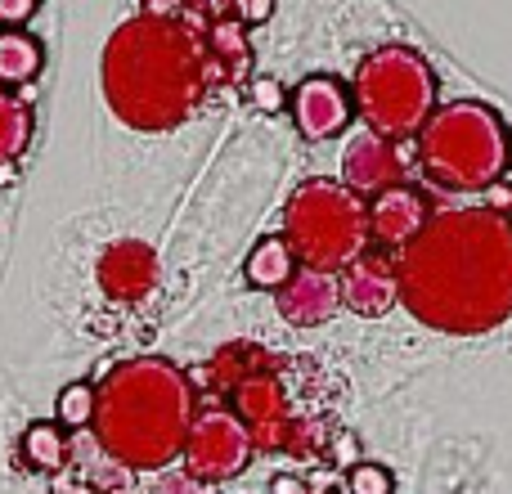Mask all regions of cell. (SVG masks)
<instances>
[{"label": "cell", "instance_id": "9", "mask_svg": "<svg viewBox=\"0 0 512 494\" xmlns=\"http://www.w3.org/2000/svg\"><path fill=\"white\" fill-rule=\"evenodd\" d=\"M292 122H297L301 140L319 144V140H333V135H342L346 126H351V90L342 86L337 77H324V72H315V77H306L297 90H292Z\"/></svg>", "mask_w": 512, "mask_h": 494}, {"label": "cell", "instance_id": "18", "mask_svg": "<svg viewBox=\"0 0 512 494\" xmlns=\"http://www.w3.org/2000/svg\"><path fill=\"white\" fill-rule=\"evenodd\" d=\"M23 450V463L32 472H45V477H59L68 468V432L59 423H32L18 441Z\"/></svg>", "mask_w": 512, "mask_h": 494}, {"label": "cell", "instance_id": "20", "mask_svg": "<svg viewBox=\"0 0 512 494\" xmlns=\"http://www.w3.org/2000/svg\"><path fill=\"white\" fill-rule=\"evenodd\" d=\"M54 423L63 432H86L95 423V382H68L54 400Z\"/></svg>", "mask_w": 512, "mask_h": 494}, {"label": "cell", "instance_id": "13", "mask_svg": "<svg viewBox=\"0 0 512 494\" xmlns=\"http://www.w3.org/2000/svg\"><path fill=\"white\" fill-rule=\"evenodd\" d=\"M274 306H279V315L288 319L292 328H319V324H328V319L337 315V306H342L337 274L306 270V265H297V274H292V279L283 283L279 292H274Z\"/></svg>", "mask_w": 512, "mask_h": 494}, {"label": "cell", "instance_id": "10", "mask_svg": "<svg viewBox=\"0 0 512 494\" xmlns=\"http://www.w3.org/2000/svg\"><path fill=\"white\" fill-rule=\"evenodd\" d=\"M95 279H99V288H104L108 301L135 306V301H144L153 288H158V256H153V247L140 243V239H117V243L104 247V256H99Z\"/></svg>", "mask_w": 512, "mask_h": 494}, {"label": "cell", "instance_id": "21", "mask_svg": "<svg viewBox=\"0 0 512 494\" xmlns=\"http://www.w3.org/2000/svg\"><path fill=\"white\" fill-rule=\"evenodd\" d=\"M346 490L351 494H396V481L382 463H355L346 468Z\"/></svg>", "mask_w": 512, "mask_h": 494}, {"label": "cell", "instance_id": "29", "mask_svg": "<svg viewBox=\"0 0 512 494\" xmlns=\"http://www.w3.org/2000/svg\"><path fill=\"white\" fill-rule=\"evenodd\" d=\"M333 459H337V463H346V468H355V441H351V436L333 441Z\"/></svg>", "mask_w": 512, "mask_h": 494}, {"label": "cell", "instance_id": "3", "mask_svg": "<svg viewBox=\"0 0 512 494\" xmlns=\"http://www.w3.org/2000/svg\"><path fill=\"white\" fill-rule=\"evenodd\" d=\"M194 382L162 355L122 360L95 382V432L99 450L126 472H162L185 454L194 427Z\"/></svg>", "mask_w": 512, "mask_h": 494}, {"label": "cell", "instance_id": "16", "mask_svg": "<svg viewBox=\"0 0 512 494\" xmlns=\"http://www.w3.org/2000/svg\"><path fill=\"white\" fill-rule=\"evenodd\" d=\"M292 274H297V256H292V247L283 243V234L261 239L248 252V261H243V279H248L252 288H261V292H279Z\"/></svg>", "mask_w": 512, "mask_h": 494}, {"label": "cell", "instance_id": "8", "mask_svg": "<svg viewBox=\"0 0 512 494\" xmlns=\"http://www.w3.org/2000/svg\"><path fill=\"white\" fill-rule=\"evenodd\" d=\"M230 414L248 427L252 436V450H265V454H288V441H292V405H288V391H283V378L274 373V360L265 369L248 373L239 387L230 391Z\"/></svg>", "mask_w": 512, "mask_h": 494}, {"label": "cell", "instance_id": "5", "mask_svg": "<svg viewBox=\"0 0 512 494\" xmlns=\"http://www.w3.org/2000/svg\"><path fill=\"white\" fill-rule=\"evenodd\" d=\"M283 243L306 270H351L369 252V203L342 180H306L283 207Z\"/></svg>", "mask_w": 512, "mask_h": 494}, {"label": "cell", "instance_id": "26", "mask_svg": "<svg viewBox=\"0 0 512 494\" xmlns=\"http://www.w3.org/2000/svg\"><path fill=\"white\" fill-rule=\"evenodd\" d=\"M153 494H198V481L185 477V472H176V477L158 481V490H153Z\"/></svg>", "mask_w": 512, "mask_h": 494}, {"label": "cell", "instance_id": "4", "mask_svg": "<svg viewBox=\"0 0 512 494\" xmlns=\"http://www.w3.org/2000/svg\"><path fill=\"white\" fill-rule=\"evenodd\" d=\"M512 162V140L504 117L477 99H454L436 108L418 131V167L436 189L450 194H477L504 180Z\"/></svg>", "mask_w": 512, "mask_h": 494}, {"label": "cell", "instance_id": "14", "mask_svg": "<svg viewBox=\"0 0 512 494\" xmlns=\"http://www.w3.org/2000/svg\"><path fill=\"white\" fill-rule=\"evenodd\" d=\"M337 288H342V306L355 310V315H364V319H382L387 310L400 306L396 265H391L387 256H369V252H364L351 270H342Z\"/></svg>", "mask_w": 512, "mask_h": 494}, {"label": "cell", "instance_id": "11", "mask_svg": "<svg viewBox=\"0 0 512 494\" xmlns=\"http://www.w3.org/2000/svg\"><path fill=\"white\" fill-rule=\"evenodd\" d=\"M342 185L355 189V194H373L378 198L382 189L405 185V144L400 140H382V135L364 131L346 144L342 153Z\"/></svg>", "mask_w": 512, "mask_h": 494}, {"label": "cell", "instance_id": "15", "mask_svg": "<svg viewBox=\"0 0 512 494\" xmlns=\"http://www.w3.org/2000/svg\"><path fill=\"white\" fill-rule=\"evenodd\" d=\"M207 59H212L216 81H243L252 68V45H248V27L239 18H216L207 27Z\"/></svg>", "mask_w": 512, "mask_h": 494}, {"label": "cell", "instance_id": "24", "mask_svg": "<svg viewBox=\"0 0 512 494\" xmlns=\"http://www.w3.org/2000/svg\"><path fill=\"white\" fill-rule=\"evenodd\" d=\"M36 14V0H0V27H23Z\"/></svg>", "mask_w": 512, "mask_h": 494}, {"label": "cell", "instance_id": "31", "mask_svg": "<svg viewBox=\"0 0 512 494\" xmlns=\"http://www.w3.org/2000/svg\"><path fill=\"white\" fill-rule=\"evenodd\" d=\"M306 494H333V490H306Z\"/></svg>", "mask_w": 512, "mask_h": 494}, {"label": "cell", "instance_id": "6", "mask_svg": "<svg viewBox=\"0 0 512 494\" xmlns=\"http://www.w3.org/2000/svg\"><path fill=\"white\" fill-rule=\"evenodd\" d=\"M351 104L369 122L373 135H382V140H409L436 113V72L423 54L405 50V45L373 50L355 68Z\"/></svg>", "mask_w": 512, "mask_h": 494}, {"label": "cell", "instance_id": "1", "mask_svg": "<svg viewBox=\"0 0 512 494\" xmlns=\"http://www.w3.org/2000/svg\"><path fill=\"white\" fill-rule=\"evenodd\" d=\"M400 301L436 333H490L512 315V221L486 207L436 212L396 261Z\"/></svg>", "mask_w": 512, "mask_h": 494}, {"label": "cell", "instance_id": "28", "mask_svg": "<svg viewBox=\"0 0 512 494\" xmlns=\"http://www.w3.org/2000/svg\"><path fill=\"white\" fill-rule=\"evenodd\" d=\"M270 494H306V481L292 477V472H279V477L270 481Z\"/></svg>", "mask_w": 512, "mask_h": 494}, {"label": "cell", "instance_id": "12", "mask_svg": "<svg viewBox=\"0 0 512 494\" xmlns=\"http://www.w3.org/2000/svg\"><path fill=\"white\" fill-rule=\"evenodd\" d=\"M427 221H432V203H427L423 189H382L369 203V243H378L382 252H405L427 230Z\"/></svg>", "mask_w": 512, "mask_h": 494}, {"label": "cell", "instance_id": "27", "mask_svg": "<svg viewBox=\"0 0 512 494\" xmlns=\"http://www.w3.org/2000/svg\"><path fill=\"white\" fill-rule=\"evenodd\" d=\"M50 494H99L95 486H90V481H81V477H54V486H50Z\"/></svg>", "mask_w": 512, "mask_h": 494}, {"label": "cell", "instance_id": "19", "mask_svg": "<svg viewBox=\"0 0 512 494\" xmlns=\"http://www.w3.org/2000/svg\"><path fill=\"white\" fill-rule=\"evenodd\" d=\"M27 144H32V104L0 90V162H18Z\"/></svg>", "mask_w": 512, "mask_h": 494}, {"label": "cell", "instance_id": "22", "mask_svg": "<svg viewBox=\"0 0 512 494\" xmlns=\"http://www.w3.org/2000/svg\"><path fill=\"white\" fill-rule=\"evenodd\" d=\"M248 99L261 108V113H279V108L288 104V90H283L274 77H252L248 81Z\"/></svg>", "mask_w": 512, "mask_h": 494}, {"label": "cell", "instance_id": "7", "mask_svg": "<svg viewBox=\"0 0 512 494\" xmlns=\"http://www.w3.org/2000/svg\"><path fill=\"white\" fill-rule=\"evenodd\" d=\"M252 436L230 409L212 405L203 414H194V427L185 436V477H194L198 486H216V481H234L252 463Z\"/></svg>", "mask_w": 512, "mask_h": 494}, {"label": "cell", "instance_id": "2", "mask_svg": "<svg viewBox=\"0 0 512 494\" xmlns=\"http://www.w3.org/2000/svg\"><path fill=\"white\" fill-rule=\"evenodd\" d=\"M216 81L203 36L171 14L126 18L104 45V99L131 131L189 122Z\"/></svg>", "mask_w": 512, "mask_h": 494}, {"label": "cell", "instance_id": "30", "mask_svg": "<svg viewBox=\"0 0 512 494\" xmlns=\"http://www.w3.org/2000/svg\"><path fill=\"white\" fill-rule=\"evenodd\" d=\"M14 180H18V167L14 162H0V185H14Z\"/></svg>", "mask_w": 512, "mask_h": 494}, {"label": "cell", "instance_id": "25", "mask_svg": "<svg viewBox=\"0 0 512 494\" xmlns=\"http://www.w3.org/2000/svg\"><path fill=\"white\" fill-rule=\"evenodd\" d=\"M481 194H486V212H499V216L512 212V185H499L495 180V185L481 189Z\"/></svg>", "mask_w": 512, "mask_h": 494}, {"label": "cell", "instance_id": "32", "mask_svg": "<svg viewBox=\"0 0 512 494\" xmlns=\"http://www.w3.org/2000/svg\"><path fill=\"white\" fill-rule=\"evenodd\" d=\"M508 167H512V162H508Z\"/></svg>", "mask_w": 512, "mask_h": 494}, {"label": "cell", "instance_id": "17", "mask_svg": "<svg viewBox=\"0 0 512 494\" xmlns=\"http://www.w3.org/2000/svg\"><path fill=\"white\" fill-rule=\"evenodd\" d=\"M41 63H45V54L36 36H27L23 27H0V90L32 86Z\"/></svg>", "mask_w": 512, "mask_h": 494}, {"label": "cell", "instance_id": "23", "mask_svg": "<svg viewBox=\"0 0 512 494\" xmlns=\"http://www.w3.org/2000/svg\"><path fill=\"white\" fill-rule=\"evenodd\" d=\"M274 14V0H234V18L243 27H256V23H270Z\"/></svg>", "mask_w": 512, "mask_h": 494}]
</instances>
